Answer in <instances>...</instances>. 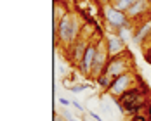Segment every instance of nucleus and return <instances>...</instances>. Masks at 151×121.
Instances as JSON below:
<instances>
[{"label": "nucleus", "mask_w": 151, "mask_h": 121, "mask_svg": "<svg viewBox=\"0 0 151 121\" xmlns=\"http://www.w3.org/2000/svg\"><path fill=\"white\" fill-rule=\"evenodd\" d=\"M85 88H92V83L89 85V83H80V81H76V83H73V85H71L68 90L71 92V93H75V95H76V93H82V92L85 90Z\"/></svg>", "instance_id": "11"}, {"label": "nucleus", "mask_w": 151, "mask_h": 121, "mask_svg": "<svg viewBox=\"0 0 151 121\" xmlns=\"http://www.w3.org/2000/svg\"><path fill=\"white\" fill-rule=\"evenodd\" d=\"M87 114L91 116V120H92V121H104L103 118H101V116H99V114H97V112H94V111H89Z\"/></svg>", "instance_id": "15"}, {"label": "nucleus", "mask_w": 151, "mask_h": 121, "mask_svg": "<svg viewBox=\"0 0 151 121\" xmlns=\"http://www.w3.org/2000/svg\"><path fill=\"white\" fill-rule=\"evenodd\" d=\"M103 16H104L108 30H111L113 33H116V31H120V30H129V28H132V21H130V17L127 16V12H122L118 9H115L113 5H109V4L104 5Z\"/></svg>", "instance_id": "2"}, {"label": "nucleus", "mask_w": 151, "mask_h": 121, "mask_svg": "<svg viewBox=\"0 0 151 121\" xmlns=\"http://www.w3.org/2000/svg\"><path fill=\"white\" fill-rule=\"evenodd\" d=\"M141 80H142V78L137 75L134 69L129 71V73H123V75L116 76V78L113 80V85H111V88H109L108 93H109V97H120V95H123L127 90L134 88Z\"/></svg>", "instance_id": "4"}, {"label": "nucleus", "mask_w": 151, "mask_h": 121, "mask_svg": "<svg viewBox=\"0 0 151 121\" xmlns=\"http://www.w3.org/2000/svg\"><path fill=\"white\" fill-rule=\"evenodd\" d=\"M108 60H109V52L106 48V42L103 38V40L97 42V54H96V60H94V66H92V71H91V80L96 81L99 76L104 73Z\"/></svg>", "instance_id": "5"}, {"label": "nucleus", "mask_w": 151, "mask_h": 121, "mask_svg": "<svg viewBox=\"0 0 151 121\" xmlns=\"http://www.w3.org/2000/svg\"><path fill=\"white\" fill-rule=\"evenodd\" d=\"M150 2H151V0H150Z\"/></svg>", "instance_id": "19"}, {"label": "nucleus", "mask_w": 151, "mask_h": 121, "mask_svg": "<svg viewBox=\"0 0 151 121\" xmlns=\"http://www.w3.org/2000/svg\"><path fill=\"white\" fill-rule=\"evenodd\" d=\"M150 45H151V35H150V38H148V42H146L142 47H150Z\"/></svg>", "instance_id": "18"}, {"label": "nucleus", "mask_w": 151, "mask_h": 121, "mask_svg": "<svg viewBox=\"0 0 151 121\" xmlns=\"http://www.w3.org/2000/svg\"><path fill=\"white\" fill-rule=\"evenodd\" d=\"M144 114H146V116H148V118L151 120V102L148 104V106H146V111H144Z\"/></svg>", "instance_id": "17"}, {"label": "nucleus", "mask_w": 151, "mask_h": 121, "mask_svg": "<svg viewBox=\"0 0 151 121\" xmlns=\"http://www.w3.org/2000/svg\"><path fill=\"white\" fill-rule=\"evenodd\" d=\"M113 80H115V76L108 75V73H103V75L96 80V85L101 88V92L108 93V92H109V88H111V85H113Z\"/></svg>", "instance_id": "9"}, {"label": "nucleus", "mask_w": 151, "mask_h": 121, "mask_svg": "<svg viewBox=\"0 0 151 121\" xmlns=\"http://www.w3.org/2000/svg\"><path fill=\"white\" fill-rule=\"evenodd\" d=\"M134 2H136V0H109V5H113L115 9H118L122 12H127Z\"/></svg>", "instance_id": "10"}, {"label": "nucleus", "mask_w": 151, "mask_h": 121, "mask_svg": "<svg viewBox=\"0 0 151 121\" xmlns=\"http://www.w3.org/2000/svg\"><path fill=\"white\" fill-rule=\"evenodd\" d=\"M58 104H59L61 107H68V106H71V100H68L66 97H59V99H58Z\"/></svg>", "instance_id": "13"}, {"label": "nucleus", "mask_w": 151, "mask_h": 121, "mask_svg": "<svg viewBox=\"0 0 151 121\" xmlns=\"http://www.w3.org/2000/svg\"><path fill=\"white\" fill-rule=\"evenodd\" d=\"M96 54H97V42L92 40L91 43H89V47H87V50H85L83 59L80 60V64L76 66L78 73L82 76L91 78V71H92V66H94V60H96Z\"/></svg>", "instance_id": "6"}, {"label": "nucleus", "mask_w": 151, "mask_h": 121, "mask_svg": "<svg viewBox=\"0 0 151 121\" xmlns=\"http://www.w3.org/2000/svg\"><path fill=\"white\" fill-rule=\"evenodd\" d=\"M82 21L80 17L75 16L73 12H66V14L58 21V28H54V43H64L66 47H71L78 40L80 33H82Z\"/></svg>", "instance_id": "1"}, {"label": "nucleus", "mask_w": 151, "mask_h": 121, "mask_svg": "<svg viewBox=\"0 0 151 121\" xmlns=\"http://www.w3.org/2000/svg\"><path fill=\"white\" fill-rule=\"evenodd\" d=\"M104 42H106V48H108V52H109V57L118 56V54H122V52L127 50V47H125V40L122 38L118 33L109 31V33L106 35Z\"/></svg>", "instance_id": "7"}, {"label": "nucleus", "mask_w": 151, "mask_h": 121, "mask_svg": "<svg viewBox=\"0 0 151 121\" xmlns=\"http://www.w3.org/2000/svg\"><path fill=\"white\" fill-rule=\"evenodd\" d=\"M129 121H151L144 112H137V114H132V118H129Z\"/></svg>", "instance_id": "12"}, {"label": "nucleus", "mask_w": 151, "mask_h": 121, "mask_svg": "<svg viewBox=\"0 0 151 121\" xmlns=\"http://www.w3.org/2000/svg\"><path fill=\"white\" fill-rule=\"evenodd\" d=\"M52 120H54V121H68L64 116H61V114H58V112L54 114V118H52Z\"/></svg>", "instance_id": "16"}, {"label": "nucleus", "mask_w": 151, "mask_h": 121, "mask_svg": "<svg viewBox=\"0 0 151 121\" xmlns=\"http://www.w3.org/2000/svg\"><path fill=\"white\" fill-rule=\"evenodd\" d=\"M132 69H134V56H130L129 50H125V52H122L118 56L109 57L108 64H106L104 73L116 78V76L123 75V73H129Z\"/></svg>", "instance_id": "3"}, {"label": "nucleus", "mask_w": 151, "mask_h": 121, "mask_svg": "<svg viewBox=\"0 0 151 121\" xmlns=\"http://www.w3.org/2000/svg\"><path fill=\"white\" fill-rule=\"evenodd\" d=\"M71 106L75 107V109L78 111V112H85V107L82 106V104H80V102H78L76 99H75V100H71Z\"/></svg>", "instance_id": "14"}, {"label": "nucleus", "mask_w": 151, "mask_h": 121, "mask_svg": "<svg viewBox=\"0 0 151 121\" xmlns=\"http://www.w3.org/2000/svg\"><path fill=\"white\" fill-rule=\"evenodd\" d=\"M150 35H151V16L150 17H146V21H142L141 26L134 31V35H132V42L142 47L146 42H148Z\"/></svg>", "instance_id": "8"}]
</instances>
